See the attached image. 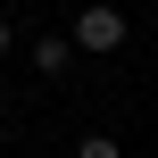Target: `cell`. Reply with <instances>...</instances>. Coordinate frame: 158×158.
Returning a JSON list of instances; mask_svg holds the SVG:
<instances>
[{"label": "cell", "mask_w": 158, "mask_h": 158, "mask_svg": "<svg viewBox=\"0 0 158 158\" xmlns=\"http://www.w3.org/2000/svg\"><path fill=\"white\" fill-rule=\"evenodd\" d=\"M0 108H8V92H0Z\"/></svg>", "instance_id": "5b68a950"}, {"label": "cell", "mask_w": 158, "mask_h": 158, "mask_svg": "<svg viewBox=\"0 0 158 158\" xmlns=\"http://www.w3.org/2000/svg\"><path fill=\"white\" fill-rule=\"evenodd\" d=\"M117 42H125V8H108V0L75 8V50H117Z\"/></svg>", "instance_id": "6da1fadb"}, {"label": "cell", "mask_w": 158, "mask_h": 158, "mask_svg": "<svg viewBox=\"0 0 158 158\" xmlns=\"http://www.w3.org/2000/svg\"><path fill=\"white\" fill-rule=\"evenodd\" d=\"M75 158H125V150H117L108 133H83V142H75Z\"/></svg>", "instance_id": "3957f363"}, {"label": "cell", "mask_w": 158, "mask_h": 158, "mask_svg": "<svg viewBox=\"0 0 158 158\" xmlns=\"http://www.w3.org/2000/svg\"><path fill=\"white\" fill-rule=\"evenodd\" d=\"M0 50H8V17H0Z\"/></svg>", "instance_id": "277c9868"}, {"label": "cell", "mask_w": 158, "mask_h": 158, "mask_svg": "<svg viewBox=\"0 0 158 158\" xmlns=\"http://www.w3.org/2000/svg\"><path fill=\"white\" fill-rule=\"evenodd\" d=\"M33 67L58 75V67H67V33H42V42H33Z\"/></svg>", "instance_id": "7a4b0ae2"}]
</instances>
